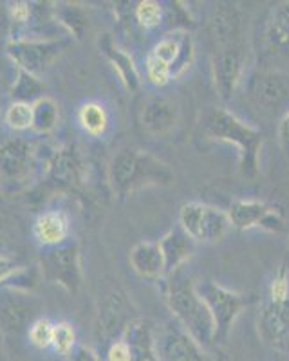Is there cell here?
I'll return each instance as SVG.
<instances>
[{"instance_id":"cell-23","label":"cell","mask_w":289,"mask_h":361,"mask_svg":"<svg viewBox=\"0 0 289 361\" xmlns=\"http://www.w3.org/2000/svg\"><path fill=\"white\" fill-rule=\"evenodd\" d=\"M58 105L54 99L42 96L33 103V130L38 134H47L56 127Z\"/></svg>"},{"instance_id":"cell-29","label":"cell","mask_w":289,"mask_h":361,"mask_svg":"<svg viewBox=\"0 0 289 361\" xmlns=\"http://www.w3.org/2000/svg\"><path fill=\"white\" fill-rule=\"evenodd\" d=\"M53 329L54 325L51 324L49 320H46V318H38V320H35L33 324H31V327H29V340H31V343H33L35 347H38V349H47L49 345H53Z\"/></svg>"},{"instance_id":"cell-18","label":"cell","mask_w":289,"mask_h":361,"mask_svg":"<svg viewBox=\"0 0 289 361\" xmlns=\"http://www.w3.org/2000/svg\"><path fill=\"white\" fill-rule=\"evenodd\" d=\"M266 38L278 54L289 56V2H281L271 9L266 24Z\"/></svg>"},{"instance_id":"cell-9","label":"cell","mask_w":289,"mask_h":361,"mask_svg":"<svg viewBox=\"0 0 289 361\" xmlns=\"http://www.w3.org/2000/svg\"><path fill=\"white\" fill-rule=\"evenodd\" d=\"M244 71V44L215 47L211 56V73H214L215 89L221 99L228 102L235 94Z\"/></svg>"},{"instance_id":"cell-6","label":"cell","mask_w":289,"mask_h":361,"mask_svg":"<svg viewBox=\"0 0 289 361\" xmlns=\"http://www.w3.org/2000/svg\"><path fill=\"white\" fill-rule=\"evenodd\" d=\"M42 304L31 293L18 288L0 289V333L6 336H18L22 331L31 327L35 314Z\"/></svg>"},{"instance_id":"cell-31","label":"cell","mask_w":289,"mask_h":361,"mask_svg":"<svg viewBox=\"0 0 289 361\" xmlns=\"http://www.w3.org/2000/svg\"><path fill=\"white\" fill-rule=\"evenodd\" d=\"M147 76H149L154 85L163 87L172 78V69L166 63H163L161 60H157L156 56L149 54V58H147Z\"/></svg>"},{"instance_id":"cell-19","label":"cell","mask_w":289,"mask_h":361,"mask_svg":"<svg viewBox=\"0 0 289 361\" xmlns=\"http://www.w3.org/2000/svg\"><path fill=\"white\" fill-rule=\"evenodd\" d=\"M69 233V222L62 212H46L35 222V237L46 246H60Z\"/></svg>"},{"instance_id":"cell-8","label":"cell","mask_w":289,"mask_h":361,"mask_svg":"<svg viewBox=\"0 0 289 361\" xmlns=\"http://www.w3.org/2000/svg\"><path fill=\"white\" fill-rule=\"evenodd\" d=\"M35 170L33 145L22 137L0 143V183L8 186L24 185Z\"/></svg>"},{"instance_id":"cell-32","label":"cell","mask_w":289,"mask_h":361,"mask_svg":"<svg viewBox=\"0 0 289 361\" xmlns=\"http://www.w3.org/2000/svg\"><path fill=\"white\" fill-rule=\"evenodd\" d=\"M269 300L271 302H289V282L284 271L273 280L271 288H269Z\"/></svg>"},{"instance_id":"cell-5","label":"cell","mask_w":289,"mask_h":361,"mask_svg":"<svg viewBox=\"0 0 289 361\" xmlns=\"http://www.w3.org/2000/svg\"><path fill=\"white\" fill-rule=\"evenodd\" d=\"M179 226L195 243H215L231 230L226 212L204 202H185L179 209Z\"/></svg>"},{"instance_id":"cell-15","label":"cell","mask_w":289,"mask_h":361,"mask_svg":"<svg viewBox=\"0 0 289 361\" xmlns=\"http://www.w3.org/2000/svg\"><path fill=\"white\" fill-rule=\"evenodd\" d=\"M157 244L161 247L163 260H165V275H172L194 255L197 243L183 231L181 226H178L170 230Z\"/></svg>"},{"instance_id":"cell-24","label":"cell","mask_w":289,"mask_h":361,"mask_svg":"<svg viewBox=\"0 0 289 361\" xmlns=\"http://www.w3.org/2000/svg\"><path fill=\"white\" fill-rule=\"evenodd\" d=\"M78 119L80 123H82L83 130L89 132L91 135H102L109 127L107 111L96 102L85 103V105L80 109Z\"/></svg>"},{"instance_id":"cell-12","label":"cell","mask_w":289,"mask_h":361,"mask_svg":"<svg viewBox=\"0 0 289 361\" xmlns=\"http://www.w3.org/2000/svg\"><path fill=\"white\" fill-rule=\"evenodd\" d=\"M259 334L271 349L289 353V302L268 300L259 314Z\"/></svg>"},{"instance_id":"cell-33","label":"cell","mask_w":289,"mask_h":361,"mask_svg":"<svg viewBox=\"0 0 289 361\" xmlns=\"http://www.w3.org/2000/svg\"><path fill=\"white\" fill-rule=\"evenodd\" d=\"M109 361H130L133 360V350H130V345L125 340H116L111 345V349L107 353Z\"/></svg>"},{"instance_id":"cell-10","label":"cell","mask_w":289,"mask_h":361,"mask_svg":"<svg viewBox=\"0 0 289 361\" xmlns=\"http://www.w3.org/2000/svg\"><path fill=\"white\" fill-rule=\"evenodd\" d=\"M231 228L237 230H252V228H264V230L278 231L282 228L281 209L262 201H244L237 199L228 208Z\"/></svg>"},{"instance_id":"cell-4","label":"cell","mask_w":289,"mask_h":361,"mask_svg":"<svg viewBox=\"0 0 289 361\" xmlns=\"http://www.w3.org/2000/svg\"><path fill=\"white\" fill-rule=\"evenodd\" d=\"M195 289L214 316L215 343H224L240 312L252 304V298L248 295L230 291L211 280H204V282L201 280L195 283Z\"/></svg>"},{"instance_id":"cell-17","label":"cell","mask_w":289,"mask_h":361,"mask_svg":"<svg viewBox=\"0 0 289 361\" xmlns=\"http://www.w3.org/2000/svg\"><path fill=\"white\" fill-rule=\"evenodd\" d=\"M130 266L141 279H159L165 275V260L159 244L143 240L130 251Z\"/></svg>"},{"instance_id":"cell-25","label":"cell","mask_w":289,"mask_h":361,"mask_svg":"<svg viewBox=\"0 0 289 361\" xmlns=\"http://www.w3.org/2000/svg\"><path fill=\"white\" fill-rule=\"evenodd\" d=\"M123 302H121L120 296H112L105 305V311H102V325L99 327L107 336H112L123 325Z\"/></svg>"},{"instance_id":"cell-16","label":"cell","mask_w":289,"mask_h":361,"mask_svg":"<svg viewBox=\"0 0 289 361\" xmlns=\"http://www.w3.org/2000/svg\"><path fill=\"white\" fill-rule=\"evenodd\" d=\"M252 98L264 111H275V109L282 107L288 102L289 87L278 74H259L252 85Z\"/></svg>"},{"instance_id":"cell-1","label":"cell","mask_w":289,"mask_h":361,"mask_svg":"<svg viewBox=\"0 0 289 361\" xmlns=\"http://www.w3.org/2000/svg\"><path fill=\"white\" fill-rule=\"evenodd\" d=\"M109 180L118 195H130L147 186H166L173 180L172 170L144 150L123 148L109 164Z\"/></svg>"},{"instance_id":"cell-22","label":"cell","mask_w":289,"mask_h":361,"mask_svg":"<svg viewBox=\"0 0 289 361\" xmlns=\"http://www.w3.org/2000/svg\"><path fill=\"white\" fill-rule=\"evenodd\" d=\"M104 49L105 54L109 56V60L112 62V66H114V69L120 74V78L123 80V83L127 85V89L136 90L137 87H140V74H137L133 58L128 56L125 51L118 49L111 40H107V44H104Z\"/></svg>"},{"instance_id":"cell-20","label":"cell","mask_w":289,"mask_h":361,"mask_svg":"<svg viewBox=\"0 0 289 361\" xmlns=\"http://www.w3.org/2000/svg\"><path fill=\"white\" fill-rule=\"evenodd\" d=\"M123 340L130 345V350H133L130 361H159L154 349V334L141 322L128 324Z\"/></svg>"},{"instance_id":"cell-27","label":"cell","mask_w":289,"mask_h":361,"mask_svg":"<svg viewBox=\"0 0 289 361\" xmlns=\"http://www.w3.org/2000/svg\"><path fill=\"white\" fill-rule=\"evenodd\" d=\"M53 347L56 353L63 354V356H69L70 350L76 347V334L75 329L70 327L69 324L62 322V324H56L53 329Z\"/></svg>"},{"instance_id":"cell-30","label":"cell","mask_w":289,"mask_h":361,"mask_svg":"<svg viewBox=\"0 0 289 361\" xmlns=\"http://www.w3.org/2000/svg\"><path fill=\"white\" fill-rule=\"evenodd\" d=\"M136 18L144 29L156 27V25L161 24L163 8L157 2H154V0H144V2L137 4Z\"/></svg>"},{"instance_id":"cell-11","label":"cell","mask_w":289,"mask_h":361,"mask_svg":"<svg viewBox=\"0 0 289 361\" xmlns=\"http://www.w3.org/2000/svg\"><path fill=\"white\" fill-rule=\"evenodd\" d=\"M42 271L53 283H60L69 291H76L82 280L76 247L73 244H60L47 251L46 257L42 259Z\"/></svg>"},{"instance_id":"cell-36","label":"cell","mask_w":289,"mask_h":361,"mask_svg":"<svg viewBox=\"0 0 289 361\" xmlns=\"http://www.w3.org/2000/svg\"><path fill=\"white\" fill-rule=\"evenodd\" d=\"M278 137H281L282 145L289 150V111L285 112V116L281 121V127H278Z\"/></svg>"},{"instance_id":"cell-14","label":"cell","mask_w":289,"mask_h":361,"mask_svg":"<svg viewBox=\"0 0 289 361\" xmlns=\"http://www.w3.org/2000/svg\"><path fill=\"white\" fill-rule=\"evenodd\" d=\"M179 121L178 105L166 96H150L141 109V123L150 135L163 137L176 128Z\"/></svg>"},{"instance_id":"cell-7","label":"cell","mask_w":289,"mask_h":361,"mask_svg":"<svg viewBox=\"0 0 289 361\" xmlns=\"http://www.w3.org/2000/svg\"><path fill=\"white\" fill-rule=\"evenodd\" d=\"M154 349L159 361H204V349L176 318L157 331Z\"/></svg>"},{"instance_id":"cell-21","label":"cell","mask_w":289,"mask_h":361,"mask_svg":"<svg viewBox=\"0 0 289 361\" xmlns=\"http://www.w3.org/2000/svg\"><path fill=\"white\" fill-rule=\"evenodd\" d=\"M82 173V164L73 150H62L54 157L51 164V180H54L58 186H73L76 180H80Z\"/></svg>"},{"instance_id":"cell-2","label":"cell","mask_w":289,"mask_h":361,"mask_svg":"<svg viewBox=\"0 0 289 361\" xmlns=\"http://www.w3.org/2000/svg\"><path fill=\"white\" fill-rule=\"evenodd\" d=\"M204 135L208 140L233 145L239 152V164L246 176L259 173V156L262 134L252 125L244 123L224 107L210 109L204 118Z\"/></svg>"},{"instance_id":"cell-3","label":"cell","mask_w":289,"mask_h":361,"mask_svg":"<svg viewBox=\"0 0 289 361\" xmlns=\"http://www.w3.org/2000/svg\"><path fill=\"white\" fill-rule=\"evenodd\" d=\"M170 311L173 318L188 331L202 349H211L215 343V322L204 300L199 296L192 279H176L166 293Z\"/></svg>"},{"instance_id":"cell-28","label":"cell","mask_w":289,"mask_h":361,"mask_svg":"<svg viewBox=\"0 0 289 361\" xmlns=\"http://www.w3.org/2000/svg\"><path fill=\"white\" fill-rule=\"evenodd\" d=\"M40 90H42V85L38 83L37 78L29 76L27 73H20L17 83H15V87H13V96L17 98V102L29 103L35 98L40 99V94H38Z\"/></svg>"},{"instance_id":"cell-34","label":"cell","mask_w":289,"mask_h":361,"mask_svg":"<svg viewBox=\"0 0 289 361\" xmlns=\"http://www.w3.org/2000/svg\"><path fill=\"white\" fill-rule=\"evenodd\" d=\"M69 361H99V357L92 349L80 345V347H75V349L70 350Z\"/></svg>"},{"instance_id":"cell-35","label":"cell","mask_w":289,"mask_h":361,"mask_svg":"<svg viewBox=\"0 0 289 361\" xmlns=\"http://www.w3.org/2000/svg\"><path fill=\"white\" fill-rule=\"evenodd\" d=\"M17 273V264L13 262L11 259H8V257H0V282H6V280L13 279Z\"/></svg>"},{"instance_id":"cell-26","label":"cell","mask_w":289,"mask_h":361,"mask_svg":"<svg viewBox=\"0 0 289 361\" xmlns=\"http://www.w3.org/2000/svg\"><path fill=\"white\" fill-rule=\"evenodd\" d=\"M6 123L15 130H25L33 127V105L15 102L6 111Z\"/></svg>"},{"instance_id":"cell-13","label":"cell","mask_w":289,"mask_h":361,"mask_svg":"<svg viewBox=\"0 0 289 361\" xmlns=\"http://www.w3.org/2000/svg\"><path fill=\"white\" fill-rule=\"evenodd\" d=\"M9 56L13 62L22 67V73H27L33 78H40L49 62L58 53V45L49 42H11L8 45Z\"/></svg>"}]
</instances>
